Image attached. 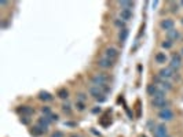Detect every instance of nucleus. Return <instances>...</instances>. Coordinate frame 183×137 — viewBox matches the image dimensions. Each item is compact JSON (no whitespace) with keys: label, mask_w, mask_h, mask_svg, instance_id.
Returning <instances> with one entry per match:
<instances>
[{"label":"nucleus","mask_w":183,"mask_h":137,"mask_svg":"<svg viewBox=\"0 0 183 137\" xmlns=\"http://www.w3.org/2000/svg\"><path fill=\"white\" fill-rule=\"evenodd\" d=\"M180 55H182V56H183V48H182V49H180Z\"/></svg>","instance_id":"4c0bfd02"},{"label":"nucleus","mask_w":183,"mask_h":137,"mask_svg":"<svg viewBox=\"0 0 183 137\" xmlns=\"http://www.w3.org/2000/svg\"><path fill=\"white\" fill-rule=\"evenodd\" d=\"M15 111L20 114L21 117H30V115L35 114V108L30 106H20L15 108Z\"/></svg>","instance_id":"6e6552de"},{"label":"nucleus","mask_w":183,"mask_h":137,"mask_svg":"<svg viewBox=\"0 0 183 137\" xmlns=\"http://www.w3.org/2000/svg\"><path fill=\"white\" fill-rule=\"evenodd\" d=\"M56 96L59 99H62V100H66V99L69 98V92L66 88H61V89L56 90Z\"/></svg>","instance_id":"4be33fe9"},{"label":"nucleus","mask_w":183,"mask_h":137,"mask_svg":"<svg viewBox=\"0 0 183 137\" xmlns=\"http://www.w3.org/2000/svg\"><path fill=\"white\" fill-rule=\"evenodd\" d=\"M154 60L158 65H164V63H167L168 58H167V55H165V52H157L154 56Z\"/></svg>","instance_id":"f3484780"},{"label":"nucleus","mask_w":183,"mask_h":137,"mask_svg":"<svg viewBox=\"0 0 183 137\" xmlns=\"http://www.w3.org/2000/svg\"><path fill=\"white\" fill-rule=\"evenodd\" d=\"M7 1H3V0H1V1H0V6H7Z\"/></svg>","instance_id":"c9c22d12"},{"label":"nucleus","mask_w":183,"mask_h":137,"mask_svg":"<svg viewBox=\"0 0 183 137\" xmlns=\"http://www.w3.org/2000/svg\"><path fill=\"white\" fill-rule=\"evenodd\" d=\"M40 111H41V114H43L44 117H50V115L52 114V110H51V107L50 106H43Z\"/></svg>","instance_id":"5701e85b"},{"label":"nucleus","mask_w":183,"mask_h":137,"mask_svg":"<svg viewBox=\"0 0 183 137\" xmlns=\"http://www.w3.org/2000/svg\"><path fill=\"white\" fill-rule=\"evenodd\" d=\"M167 37L168 40H171V41H174V40H178L180 39V33L178 30H175V29H172V30L167 32Z\"/></svg>","instance_id":"aec40b11"},{"label":"nucleus","mask_w":183,"mask_h":137,"mask_svg":"<svg viewBox=\"0 0 183 137\" xmlns=\"http://www.w3.org/2000/svg\"><path fill=\"white\" fill-rule=\"evenodd\" d=\"M20 122L22 123V125L28 126V125H30V118H29V117H21L20 118Z\"/></svg>","instance_id":"cd10ccee"},{"label":"nucleus","mask_w":183,"mask_h":137,"mask_svg":"<svg viewBox=\"0 0 183 137\" xmlns=\"http://www.w3.org/2000/svg\"><path fill=\"white\" fill-rule=\"evenodd\" d=\"M169 100L168 99H151V106L153 108H157L160 110H164V108H169Z\"/></svg>","instance_id":"0eeeda50"},{"label":"nucleus","mask_w":183,"mask_h":137,"mask_svg":"<svg viewBox=\"0 0 183 137\" xmlns=\"http://www.w3.org/2000/svg\"><path fill=\"white\" fill-rule=\"evenodd\" d=\"M75 106H76V110H77V111H84V110H85V103L79 102V100L76 102Z\"/></svg>","instance_id":"a878e982"},{"label":"nucleus","mask_w":183,"mask_h":137,"mask_svg":"<svg viewBox=\"0 0 183 137\" xmlns=\"http://www.w3.org/2000/svg\"><path fill=\"white\" fill-rule=\"evenodd\" d=\"M46 132H47V130L43 129V128H41V126H39V125L32 126V128H30V130H29V133L32 134L33 137H40V136H43Z\"/></svg>","instance_id":"4468645a"},{"label":"nucleus","mask_w":183,"mask_h":137,"mask_svg":"<svg viewBox=\"0 0 183 137\" xmlns=\"http://www.w3.org/2000/svg\"><path fill=\"white\" fill-rule=\"evenodd\" d=\"M106 99H108V98H106V95H102V96H99V98L95 99V100L98 103H105V102H106Z\"/></svg>","instance_id":"473e14b6"},{"label":"nucleus","mask_w":183,"mask_h":137,"mask_svg":"<svg viewBox=\"0 0 183 137\" xmlns=\"http://www.w3.org/2000/svg\"><path fill=\"white\" fill-rule=\"evenodd\" d=\"M98 111H101V108H94L92 110V113H98Z\"/></svg>","instance_id":"e433bc0d"},{"label":"nucleus","mask_w":183,"mask_h":137,"mask_svg":"<svg viewBox=\"0 0 183 137\" xmlns=\"http://www.w3.org/2000/svg\"><path fill=\"white\" fill-rule=\"evenodd\" d=\"M105 58H108L110 59V60H113L114 62L116 59L119 58V51L116 49L114 47H108V48H105Z\"/></svg>","instance_id":"f8f14e48"},{"label":"nucleus","mask_w":183,"mask_h":137,"mask_svg":"<svg viewBox=\"0 0 183 137\" xmlns=\"http://www.w3.org/2000/svg\"><path fill=\"white\" fill-rule=\"evenodd\" d=\"M109 81V77L105 73H98V74H94L91 77V82L92 85H96L99 86V88H102L103 85H106Z\"/></svg>","instance_id":"f03ea898"},{"label":"nucleus","mask_w":183,"mask_h":137,"mask_svg":"<svg viewBox=\"0 0 183 137\" xmlns=\"http://www.w3.org/2000/svg\"><path fill=\"white\" fill-rule=\"evenodd\" d=\"M51 137H65V133L61 130H55L54 133H51Z\"/></svg>","instance_id":"7c9ffc66"},{"label":"nucleus","mask_w":183,"mask_h":137,"mask_svg":"<svg viewBox=\"0 0 183 137\" xmlns=\"http://www.w3.org/2000/svg\"><path fill=\"white\" fill-rule=\"evenodd\" d=\"M172 45H174V41H171V40H164L163 43H161V47L164 48V49H171Z\"/></svg>","instance_id":"b1692460"},{"label":"nucleus","mask_w":183,"mask_h":137,"mask_svg":"<svg viewBox=\"0 0 183 137\" xmlns=\"http://www.w3.org/2000/svg\"><path fill=\"white\" fill-rule=\"evenodd\" d=\"M119 6L121 10H131L134 6H135V3L134 1H127V0H123V1H119Z\"/></svg>","instance_id":"412c9836"},{"label":"nucleus","mask_w":183,"mask_h":137,"mask_svg":"<svg viewBox=\"0 0 183 137\" xmlns=\"http://www.w3.org/2000/svg\"><path fill=\"white\" fill-rule=\"evenodd\" d=\"M132 18V10H121L120 11V19L121 21H129Z\"/></svg>","instance_id":"a211bd4d"},{"label":"nucleus","mask_w":183,"mask_h":137,"mask_svg":"<svg viewBox=\"0 0 183 137\" xmlns=\"http://www.w3.org/2000/svg\"><path fill=\"white\" fill-rule=\"evenodd\" d=\"M37 98H39L41 102H51V100H54V96H52L50 92H47V90H40L39 95H37Z\"/></svg>","instance_id":"2eb2a0df"},{"label":"nucleus","mask_w":183,"mask_h":137,"mask_svg":"<svg viewBox=\"0 0 183 137\" xmlns=\"http://www.w3.org/2000/svg\"><path fill=\"white\" fill-rule=\"evenodd\" d=\"M180 22H182V25H183V18H182V19H180Z\"/></svg>","instance_id":"ea45409f"},{"label":"nucleus","mask_w":183,"mask_h":137,"mask_svg":"<svg viewBox=\"0 0 183 137\" xmlns=\"http://www.w3.org/2000/svg\"><path fill=\"white\" fill-rule=\"evenodd\" d=\"M50 123H51L50 118H48V117H44V115H43V117H40L39 119H37V125L41 126V128H43V129H46V130L48 129Z\"/></svg>","instance_id":"dca6fc26"},{"label":"nucleus","mask_w":183,"mask_h":137,"mask_svg":"<svg viewBox=\"0 0 183 137\" xmlns=\"http://www.w3.org/2000/svg\"><path fill=\"white\" fill-rule=\"evenodd\" d=\"M175 74H178L176 71H174L172 69H169V67H165V69H161V70L158 71V75L161 77V78L164 80H169L171 78H175Z\"/></svg>","instance_id":"1a4fd4ad"},{"label":"nucleus","mask_w":183,"mask_h":137,"mask_svg":"<svg viewBox=\"0 0 183 137\" xmlns=\"http://www.w3.org/2000/svg\"><path fill=\"white\" fill-rule=\"evenodd\" d=\"M65 126H76V123H73V122H65Z\"/></svg>","instance_id":"72a5a7b5"},{"label":"nucleus","mask_w":183,"mask_h":137,"mask_svg":"<svg viewBox=\"0 0 183 137\" xmlns=\"http://www.w3.org/2000/svg\"><path fill=\"white\" fill-rule=\"evenodd\" d=\"M88 93H90V96H92L94 99H98L99 96L105 95L103 92H102V89H101L99 86H96V85H91V86H90V88H88Z\"/></svg>","instance_id":"ddd939ff"},{"label":"nucleus","mask_w":183,"mask_h":137,"mask_svg":"<svg viewBox=\"0 0 183 137\" xmlns=\"http://www.w3.org/2000/svg\"><path fill=\"white\" fill-rule=\"evenodd\" d=\"M157 118H160L161 121L169 122L175 118V114H174V111L171 108H164V110H160L158 113H157Z\"/></svg>","instance_id":"20e7f679"},{"label":"nucleus","mask_w":183,"mask_h":137,"mask_svg":"<svg viewBox=\"0 0 183 137\" xmlns=\"http://www.w3.org/2000/svg\"><path fill=\"white\" fill-rule=\"evenodd\" d=\"M153 136L154 137H171L169 133H168V128L164 125V123H158V125L154 126Z\"/></svg>","instance_id":"39448f33"},{"label":"nucleus","mask_w":183,"mask_h":137,"mask_svg":"<svg viewBox=\"0 0 183 137\" xmlns=\"http://www.w3.org/2000/svg\"><path fill=\"white\" fill-rule=\"evenodd\" d=\"M48 118H50V121L51 122H58L59 121V115H58V114H51Z\"/></svg>","instance_id":"c756f323"},{"label":"nucleus","mask_w":183,"mask_h":137,"mask_svg":"<svg viewBox=\"0 0 183 137\" xmlns=\"http://www.w3.org/2000/svg\"><path fill=\"white\" fill-rule=\"evenodd\" d=\"M69 137H81V136L77 133H72V134H69Z\"/></svg>","instance_id":"f704fd0d"},{"label":"nucleus","mask_w":183,"mask_h":137,"mask_svg":"<svg viewBox=\"0 0 183 137\" xmlns=\"http://www.w3.org/2000/svg\"><path fill=\"white\" fill-rule=\"evenodd\" d=\"M179 6H180L179 3H172L171 4V11L172 12H178L179 11Z\"/></svg>","instance_id":"c85d7f7f"},{"label":"nucleus","mask_w":183,"mask_h":137,"mask_svg":"<svg viewBox=\"0 0 183 137\" xmlns=\"http://www.w3.org/2000/svg\"><path fill=\"white\" fill-rule=\"evenodd\" d=\"M61 108H62V111H64L65 114H68V115L72 114V108H70V104H69V103H64V104L61 106Z\"/></svg>","instance_id":"393cba45"},{"label":"nucleus","mask_w":183,"mask_h":137,"mask_svg":"<svg viewBox=\"0 0 183 137\" xmlns=\"http://www.w3.org/2000/svg\"><path fill=\"white\" fill-rule=\"evenodd\" d=\"M113 24H114L117 27H120V30H121V29H125V22H124V21H121V19H114V22H113Z\"/></svg>","instance_id":"bb28decb"},{"label":"nucleus","mask_w":183,"mask_h":137,"mask_svg":"<svg viewBox=\"0 0 183 137\" xmlns=\"http://www.w3.org/2000/svg\"><path fill=\"white\" fill-rule=\"evenodd\" d=\"M160 27L163 29V30H172V29H175V21L171 19V18H164V19H161V22H160Z\"/></svg>","instance_id":"9d476101"},{"label":"nucleus","mask_w":183,"mask_h":137,"mask_svg":"<svg viewBox=\"0 0 183 137\" xmlns=\"http://www.w3.org/2000/svg\"><path fill=\"white\" fill-rule=\"evenodd\" d=\"M179 4H180V6H182V7H183V1H180V3H179Z\"/></svg>","instance_id":"58836bf2"},{"label":"nucleus","mask_w":183,"mask_h":137,"mask_svg":"<svg viewBox=\"0 0 183 137\" xmlns=\"http://www.w3.org/2000/svg\"><path fill=\"white\" fill-rule=\"evenodd\" d=\"M77 100H79V102H85V100H87V96H85V95L84 93H79L77 95Z\"/></svg>","instance_id":"2f4dec72"},{"label":"nucleus","mask_w":183,"mask_h":137,"mask_svg":"<svg viewBox=\"0 0 183 137\" xmlns=\"http://www.w3.org/2000/svg\"><path fill=\"white\" fill-rule=\"evenodd\" d=\"M128 34H129V30H128L127 27H125V29H121V30L119 32V41H120V43H124V41H127Z\"/></svg>","instance_id":"6ab92c4d"},{"label":"nucleus","mask_w":183,"mask_h":137,"mask_svg":"<svg viewBox=\"0 0 183 137\" xmlns=\"http://www.w3.org/2000/svg\"><path fill=\"white\" fill-rule=\"evenodd\" d=\"M153 81H154L156 85H158L161 89H164L165 92H169V90L174 89V85H172L171 82L168 81V80H164L161 78L160 75H156V77H153Z\"/></svg>","instance_id":"7ed1b4c3"},{"label":"nucleus","mask_w":183,"mask_h":137,"mask_svg":"<svg viewBox=\"0 0 183 137\" xmlns=\"http://www.w3.org/2000/svg\"><path fill=\"white\" fill-rule=\"evenodd\" d=\"M96 65L101 67V69H103V70H109V69H111V67L114 66V62L113 60H110V59L108 58H101L98 59V62H96Z\"/></svg>","instance_id":"9b49d317"},{"label":"nucleus","mask_w":183,"mask_h":137,"mask_svg":"<svg viewBox=\"0 0 183 137\" xmlns=\"http://www.w3.org/2000/svg\"><path fill=\"white\" fill-rule=\"evenodd\" d=\"M146 92L149 96H151V99H167V92L156 84H149L146 86Z\"/></svg>","instance_id":"f257e3e1"},{"label":"nucleus","mask_w":183,"mask_h":137,"mask_svg":"<svg viewBox=\"0 0 183 137\" xmlns=\"http://www.w3.org/2000/svg\"><path fill=\"white\" fill-rule=\"evenodd\" d=\"M182 67V55L180 54H174L171 60H169V69L174 71H178Z\"/></svg>","instance_id":"423d86ee"}]
</instances>
